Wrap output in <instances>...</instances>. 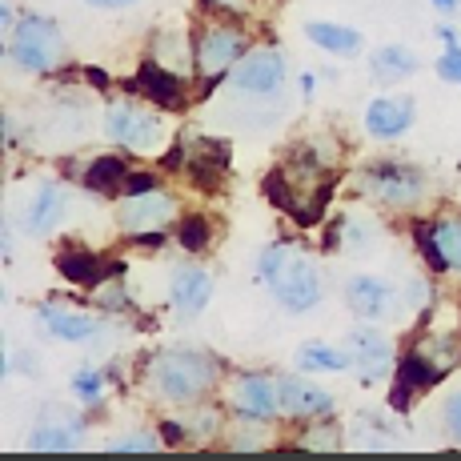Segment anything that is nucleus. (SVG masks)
I'll use <instances>...</instances> for the list:
<instances>
[{
	"mask_svg": "<svg viewBox=\"0 0 461 461\" xmlns=\"http://www.w3.org/2000/svg\"><path fill=\"white\" fill-rule=\"evenodd\" d=\"M297 361L305 369H317V374H341V369H353L349 349H330V345H305L297 353Z\"/></svg>",
	"mask_w": 461,
	"mask_h": 461,
	"instance_id": "nucleus-22",
	"label": "nucleus"
},
{
	"mask_svg": "<svg viewBox=\"0 0 461 461\" xmlns=\"http://www.w3.org/2000/svg\"><path fill=\"white\" fill-rule=\"evenodd\" d=\"M345 349H349V357H353V369H361V381H377L381 374H389V366H393L389 341L377 330H369V325L353 330L349 341H345Z\"/></svg>",
	"mask_w": 461,
	"mask_h": 461,
	"instance_id": "nucleus-7",
	"label": "nucleus"
},
{
	"mask_svg": "<svg viewBox=\"0 0 461 461\" xmlns=\"http://www.w3.org/2000/svg\"><path fill=\"white\" fill-rule=\"evenodd\" d=\"M173 217V201L161 197V193H137V197L125 201V209H121V225L129 229V233H153L157 225H165V221Z\"/></svg>",
	"mask_w": 461,
	"mask_h": 461,
	"instance_id": "nucleus-12",
	"label": "nucleus"
},
{
	"mask_svg": "<svg viewBox=\"0 0 461 461\" xmlns=\"http://www.w3.org/2000/svg\"><path fill=\"white\" fill-rule=\"evenodd\" d=\"M60 217V189L57 185H41L37 197H32V209H29V233H49Z\"/></svg>",
	"mask_w": 461,
	"mask_h": 461,
	"instance_id": "nucleus-21",
	"label": "nucleus"
},
{
	"mask_svg": "<svg viewBox=\"0 0 461 461\" xmlns=\"http://www.w3.org/2000/svg\"><path fill=\"white\" fill-rule=\"evenodd\" d=\"M88 5H96V8H125V5H132V0H88Z\"/></svg>",
	"mask_w": 461,
	"mask_h": 461,
	"instance_id": "nucleus-34",
	"label": "nucleus"
},
{
	"mask_svg": "<svg viewBox=\"0 0 461 461\" xmlns=\"http://www.w3.org/2000/svg\"><path fill=\"white\" fill-rule=\"evenodd\" d=\"M269 289L277 294V301L289 313H305V309H313L317 301H321V273H317V265L309 261V257L289 253L285 265L273 273Z\"/></svg>",
	"mask_w": 461,
	"mask_h": 461,
	"instance_id": "nucleus-3",
	"label": "nucleus"
},
{
	"mask_svg": "<svg viewBox=\"0 0 461 461\" xmlns=\"http://www.w3.org/2000/svg\"><path fill=\"white\" fill-rule=\"evenodd\" d=\"M281 81H285V57L273 49L249 52V57H241L233 68V85L241 88V93H253V96L277 93Z\"/></svg>",
	"mask_w": 461,
	"mask_h": 461,
	"instance_id": "nucleus-6",
	"label": "nucleus"
},
{
	"mask_svg": "<svg viewBox=\"0 0 461 461\" xmlns=\"http://www.w3.org/2000/svg\"><path fill=\"white\" fill-rule=\"evenodd\" d=\"M433 5H441V8H454V5H457V0H433Z\"/></svg>",
	"mask_w": 461,
	"mask_h": 461,
	"instance_id": "nucleus-37",
	"label": "nucleus"
},
{
	"mask_svg": "<svg viewBox=\"0 0 461 461\" xmlns=\"http://www.w3.org/2000/svg\"><path fill=\"white\" fill-rule=\"evenodd\" d=\"M104 132L113 140H121L132 153H145V149H157L165 137V125L157 113H145V109H132V104H109L104 113Z\"/></svg>",
	"mask_w": 461,
	"mask_h": 461,
	"instance_id": "nucleus-4",
	"label": "nucleus"
},
{
	"mask_svg": "<svg viewBox=\"0 0 461 461\" xmlns=\"http://www.w3.org/2000/svg\"><path fill=\"white\" fill-rule=\"evenodd\" d=\"M349 253H366V249H374V237H377V229L374 225H366V221H349Z\"/></svg>",
	"mask_w": 461,
	"mask_h": 461,
	"instance_id": "nucleus-29",
	"label": "nucleus"
},
{
	"mask_svg": "<svg viewBox=\"0 0 461 461\" xmlns=\"http://www.w3.org/2000/svg\"><path fill=\"white\" fill-rule=\"evenodd\" d=\"M233 410L253 421L277 418V413H285L281 410V385L269 377H241L233 389Z\"/></svg>",
	"mask_w": 461,
	"mask_h": 461,
	"instance_id": "nucleus-8",
	"label": "nucleus"
},
{
	"mask_svg": "<svg viewBox=\"0 0 461 461\" xmlns=\"http://www.w3.org/2000/svg\"><path fill=\"white\" fill-rule=\"evenodd\" d=\"M446 377V369L438 366V361H425L421 353H410V357L402 361V377H397V385H393V397H389V405L393 410H410V397L418 393V389H429L433 381H441Z\"/></svg>",
	"mask_w": 461,
	"mask_h": 461,
	"instance_id": "nucleus-13",
	"label": "nucleus"
},
{
	"mask_svg": "<svg viewBox=\"0 0 461 461\" xmlns=\"http://www.w3.org/2000/svg\"><path fill=\"white\" fill-rule=\"evenodd\" d=\"M140 88H145V96H153L157 104H165V109H173V104H181V81H176L173 68H161V65H145L140 68Z\"/></svg>",
	"mask_w": 461,
	"mask_h": 461,
	"instance_id": "nucleus-18",
	"label": "nucleus"
},
{
	"mask_svg": "<svg viewBox=\"0 0 461 461\" xmlns=\"http://www.w3.org/2000/svg\"><path fill=\"white\" fill-rule=\"evenodd\" d=\"M281 410L294 413V418H325V413H333V393H325V389L309 385V381L301 377H281Z\"/></svg>",
	"mask_w": 461,
	"mask_h": 461,
	"instance_id": "nucleus-11",
	"label": "nucleus"
},
{
	"mask_svg": "<svg viewBox=\"0 0 461 461\" xmlns=\"http://www.w3.org/2000/svg\"><path fill=\"white\" fill-rule=\"evenodd\" d=\"M217 366L197 349H173L153 361V385L168 402H197L212 385Z\"/></svg>",
	"mask_w": 461,
	"mask_h": 461,
	"instance_id": "nucleus-1",
	"label": "nucleus"
},
{
	"mask_svg": "<svg viewBox=\"0 0 461 461\" xmlns=\"http://www.w3.org/2000/svg\"><path fill=\"white\" fill-rule=\"evenodd\" d=\"M181 433H185V429H181V425H173V421H168V425H165V441H181Z\"/></svg>",
	"mask_w": 461,
	"mask_h": 461,
	"instance_id": "nucleus-35",
	"label": "nucleus"
},
{
	"mask_svg": "<svg viewBox=\"0 0 461 461\" xmlns=\"http://www.w3.org/2000/svg\"><path fill=\"white\" fill-rule=\"evenodd\" d=\"M305 37L317 44V49L333 52V57H357L361 52V32L345 29V24H330V21H313L305 24Z\"/></svg>",
	"mask_w": 461,
	"mask_h": 461,
	"instance_id": "nucleus-17",
	"label": "nucleus"
},
{
	"mask_svg": "<svg viewBox=\"0 0 461 461\" xmlns=\"http://www.w3.org/2000/svg\"><path fill=\"white\" fill-rule=\"evenodd\" d=\"M57 273L65 281H73V285H101V281H109V277H121V265L117 261H101V257H93V253H60L57 257Z\"/></svg>",
	"mask_w": 461,
	"mask_h": 461,
	"instance_id": "nucleus-16",
	"label": "nucleus"
},
{
	"mask_svg": "<svg viewBox=\"0 0 461 461\" xmlns=\"http://www.w3.org/2000/svg\"><path fill=\"white\" fill-rule=\"evenodd\" d=\"M446 429L461 441V393H454V397L446 402Z\"/></svg>",
	"mask_w": 461,
	"mask_h": 461,
	"instance_id": "nucleus-32",
	"label": "nucleus"
},
{
	"mask_svg": "<svg viewBox=\"0 0 461 461\" xmlns=\"http://www.w3.org/2000/svg\"><path fill=\"white\" fill-rule=\"evenodd\" d=\"M289 253H294V249H289V245H269V249L261 253V261H257V269H261V281H265V285H269V281H273V273H277L281 265H285V257H289Z\"/></svg>",
	"mask_w": 461,
	"mask_h": 461,
	"instance_id": "nucleus-28",
	"label": "nucleus"
},
{
	"mask_svg": "<svg viewBox=\"0 0 461 461\" xmlns=\"http://www.w3.org/2000/svg\"><path fill=\"white\" fill-rule=\"evenodd\" d=\"M0 13H5V16H0V24H5V29H13V5H8V0H5V8H0Z\"/></svg>",
	"mask_w": 461,
	"mask_h": 461,
	"instance_id": "nucleus-36",
	"label": "nucleus"
},
{
	"mask_svg": "<svg viewBox=\"0 0 461 461\" xmlns=\"http://www.w3.org/2000/svg\"><path fill=\"white\" fill-rule=\"evenodd\" d=\"M413 125V101L410 96H377L366 109V129L374 137H402Z\"/></svg>",
	"mask_w": 461,
	"mask_h": 461,
	"instance_id": "nucleus-10",
	"label": "nucleus"
},
{
	"mask_svg": "<svg viewBox=\"0 0 461 461\" xmlns=\"http://www.w3.org/2000/svg\"><path fill=\"white\" fill-rule=\"evenodd\" d=\"M77 425H37L29 433V449H77Z\"/></svg>",
	"mask_w": 461,
	"mask_h": 461,
	"instance_id": "nucleus-23",
	"label": "nucleus"
},
{
	"mask_svg": "<svg viewBox=\"0 0 461 461\" xmlns=\"http://www.w3.org/2000/svg\"><path fill=\"white\" fill-rule=\"evenodd\" d=\"M433 233H438V249L446 265L461 269V221H441V225H433Z\"/></svg>",
	"mask_w": 461,
	"mask_h": 461,
	"instance_id": "nucleus-25",
	"label": "nucleus"
},
{
	"mask_svg": "<svg viewBox=\"0 0 461 461\" xmlns=\"http://www.w3.org/2000/svg\"><path fill=\"white\" fill-rule=\"evenodd\" d=\"M366 189L374 193L377 201H385V205H413V201L421 197L425 181H421L418 168L385 161V165L366 168Z\"/></svg>",
	"mask_w": 461,
	"mask_h": 461,
	"instance_id": "nucleus-5",
	"label": "nucleus"
},
{
	"mask_svg": "<svg viewBox=\"0 0 461 461\" xmlns=\"http://www.w3.org/2000/svg\"><path fill=\"white\" fill-rule=\"evenodd\" d=\"M60 52H65V41H60L57 24L49 16H24L16 24L13 41H8V57L16 60L29 73H49V68L60 65Z\"/></svg>",
	"mask_w": 461,
	"mask_h": 461,
	"instance_id": "nucleus-2",
	"label": "nucleus"
},
{
	"mask_svg": "<svg viewBox=\"0 0 461 461\" xmlns=\"http://www.w3.org/2000/svg\"><path fill=\"white\" fill-rule=\"evenodd\" d=\"M73 389H77V393H85L88 402H93V397L101 393V377H96V374H88V369H81V374L73 377Z\"/></svg>",
	"mask_w": 461,
	"mask_h": 461,
	"instance_id": "nucleus-31",
	"label": "nucleus"
},
{
	"mask_svg": "<svg viewBox=\"0 0 461 461\" xmlns=\"http://www.w3.org/2000/svg\"><path fill=\"white\" fill-rule=\"evenodd\" d=\"M176 241H181L189 253L205 249V245H209V221L205 217H185L181 229H176Z\"/></svg>",
	"mask_w": 461,
	"mask_h": 461,
	"instance_id": "nucleus-26",
	"label": "nucleus"
},
{
	"mask_svg": "<svg viewBox=\"0 0 461 461\" xmlns=\"http://www.w3.org/2000/svg\"><path fill=\"white\" fill-rule=\"evenodd\" d=\"M129 181V168L121 157H101V161H93L85 168V185L93 193H113V189H125Z\"/></svg>",
	"mask_w": 461,
	"mask_h": 461,
	"instance_id": "nucleus-20",
	"label": "nucleus"
},
{
	"mask_svg": "<svg viewBox=\"0 0 461 461\" xmlns=\"http://www.w3.org/2000/svg\"><path fill=\"white\" fill-rule=\"evenodd\" d=\"M41 321L49 325L52 337H60V341H88V337L96 333V321H93V317L65 313V309H52V305L41 309Z\"/></svg>",
	"mask_w": 461,
	"mask_h": 461,
	"instance_id": "nucleus-19",
	"label": "nucleus"
},
{
	"mask_svg": "<svg viewBox=\"0 0 461 461\" xmlns=\"http://www.w3.org/2000/svg\"><path fill=\"white\" fill-rule=\"evenodd\" d=\"M438 77L449 85H461V44L446 41V52L438 57Z\"/></svg>",
	"mask_w": 461,
	"mask_h": 461,
	"instance_id": "nucleus-27",
	"label": "nucleus"
},
{
	"mask_svg": "<svg viewBox=\"0 0 461 461\" xmlns=\"http://www.w3.org/2000/svg\"><path fill=\"white\" fill-rule=\"evenodd\" d=\"M157 189V176H149V173H129V181H125V193L129 197H137V193H153Z\"/></svg>",
	"mask_w": 461,
	"mask_h": 461,
	"instance_id": "nucleus-33",
	"label": "nucleus"
},
{
	"mask_svg": "<svg viewBox=\"0 0 461 461\" xmlns=\"http://www.w3.org/2000/svg\"><path fill=\"white\" fill-rule=\"evenodd\" d=\"M168 297H173V309H181L185 317H197L201 309L209 305L212 297V281L205 269L189 265V269H176L173 273V285H168Z\"/></svg>",
	"mask_w": 461,
	"mask_h": 461,
	"instance_id": "nucleus-15",
	"label": "nucleus"
},
{
	"mask_svg": "<svg viewBox=\"0 0 461 461\" xmlns=\"http://www.w3.org/2000/svg\"><path fill=\"white\" fill-rule=\"evenodd\" d=\"M113 454H149V449H157V438H121V441H109Z\"/></svg>",
	"mask_w": 461,
	"mask_h": 461,
	"instance_id": "nucleus-30",
	"label": "nucleus"
},
{
	"mask_svg": "<svg viewBox=\"0 0 461 461\" xmlns=\"http://www.w3.org/2000/svg\"><path fill=\"white\" fill-rule=\"evenodd\" d=\"M241 49H245L241 32H233V29H209L205 37H201V44H197L201 73H205V77H221L225 68H233L237 60H241Z\"/></svg>",
	"mask_w": 461,
	"mask_h": 461,
	"instance_id": "nucleus-9",
	"label": "nucleus"
},
{
	"mask_svg": "<svg viewBox=\"0 0 461 461\" xmlns=\"http://www.w3.org/2000/svg\"><path fill=\"white\" fill-rule=\"evenodd\" d=\"M345 301H349V309L361 321H377V317H385L393 309V289L377 277H353L345 285Z\"/></svg>",
	"mask_w": 461,
	"mask_h": 461,
	"instance_id": "nucleus-14",
	"label": "nucleus"
},
{
	"mask_svg": "<svg viewBox=\"0 0 461 461\" xmlns=\"http://www.w3.org/2000/svg\"><path fill=\"white\" fill-rule=\"evenodd\" d=\"M374 65H377V73H385V77H402V73L418 68V57H413L405 44H385V49L374 52Z\"/></svg>",
	"mask_w": 461,
	"mask_h": 461,
	"instance_id": "nucleus-24",
	"label": "nucleus"
}]
</instances>
